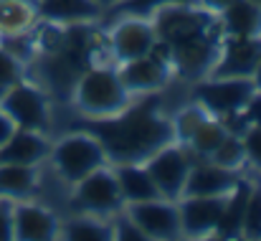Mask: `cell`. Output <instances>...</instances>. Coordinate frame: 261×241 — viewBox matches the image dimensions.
I'll use <instances>...</instances> for the list:
<instances>
[{
	"label": "cell",
	"mask_w": 261,
	"mask_h": 241,
	"mask_svg": "<svg viewBox=\"0 0 261 241\" xmlns=\"http://www.w3.org/2000/svg\"><path fill=\"white\" fill-rule=\"evenodd\" d=\"M195 0H122L114 5L117 15H127V18H137V15H147L155 13L165 5H193Z\"/></svg>",
	"instance_id": "cb8c5ba5"
},
{
	"label": "cell",
	"mask_w": 261,
	"mask_h": 241,
	"mask_svg": "<svg viewBox=\"0 0 261 241\" xmlns=\"http://www.w3.org/2000/svg\"><path fill=\"white\" fill-rule=\"evenodd\" d=\"M51 153L48 142L33 130H15L8 142L0 145V165H36Z\"/></svg>",
	"instance_id": "2e32d148"
},
{
	"label": "cell",
	"mask_w": 261,
	"mask_h": 241,
	"mask_svg": "<svg viewBox=\"0 0 261 241\" xmlns=\"http://www.w3.org/2000/svg\"><path fill=\"white\" fill-rule=\"evenodd\" d=\"M205 3V8H211V10H223L231 0H203Z\"/></svg>",
	"instance_id": "d590c367"
},
{
	"label": "cell",
	"mask_w": 261,
	"mask_h": 241,
	"mask_svg": "<svg viewBox=\"0 0 261 241\" xmlns=\"http://www.w3.org/2000/svg\"><path fill=\"white\" fill-rule=\"evenodd\" d=\"M0 109L15 122L20 130H33L41 132L48 127V112H46V99L38 89L28 84H13L5 89L0 99Z\"/></svg>",
	"instance_id": "8992f818"
},
{
	"label": "cell",
	"mask_w": 261,
	"mask_h": 241,
	"mask_svg": "<svg viewBox=\"0 0 261 241\" xmlns=\"http://www.w3.org/2000/svg\"><path fill=\"white\" fill-rule=\"evenodd\" d=\"M203 119H205V117L200 114V109H193V107H190V109H185V112L177 117V122H175V130H177L180 140H185V142H188V137L193 135V130H195Z\"/></svg>",
	"instance_id": "4dcf8cb0"
},
{
	"label": "cell",
	"mask_w": 261,
	"mask_h": 241,
	"mask_svg": "<svg viewBox=\"0 0 261 241\" xmlns=\"http://www.w3.org/2000/svg\"><path fill=\"white\" fill-rule=\"evenodd\" d=\"M170 49V61L182 77H200L213 69L216 64V41L211 33L188 38L182 43L168 46Z\"/></svg>",
	"instance_id": "7c38bea8"
},
{
	"label": "cell",
	"mask_w": 261,
	"mask_h": 241,
	"mask_svg": "<svg viewBox=\"0 0 261 241\" xmlns=\"http://www.w3.org/2000/svg\"><path fill=\"white\" fill-rule=\"evenodd\" d=\"M18 81H20V64H18V59L10 51L0 49V86L8 89V86H13Z\"/></svg>",
	"instance_id": "f1b7e54d"
},
{
	"label": "cell",
	"mask_w": 261,
	"mask_h": 241,
	"mask_svg": "<svg viewBox=\"0 0 261 241\" xmlns=\"http://www.w3.org/2000/svg\"><path fill=\"white\" fill-rule=\"evenodd\" d=\"M59 234L56 219L41 206H18L13 211V239L48 241Z\"/></svg>",
	"instance_id": "e0dca14e"
},
{
	"label": "cell",
	"mask_w": 261,
	"mask_h": 241,
	"mask_svg": "<svg viewBox=\"0 0 261 241\" xmlns=\"http://www.w3.org/2000/svg\"><path fill=\"white\" fill-rule=\"evenodd\" d=\"M223 31L228 36L259 38L261 36V8L254 0H231L223 10Z\"/></svg>",
	"instance_id": "d6986e66"
},
{
	"label": "cell",
	"mask_w": 261,
	"mask_h": 241,
	"mask_svg": "<svg viewBox=\"0 0 261 241\" xmlns=\"http://www.w3.org/2000/svg\"><path fill=\"white\" fill-rule=\"evenodd\" d=\"M96 5H117V3H122V0H94Z\"/></svg>",
	"instance_id": "74e56055"
},
{
	"label": "cell",
	"mask_w": 261,
	"mask_h": 241,
	"mask_svg": "<svg viewBox=\"0 0 261 241\" xmlns=\"http://www.w3.org/2000/svg\"><path fill=\"white\" fill-rule=\"evenodd\" d=\"M254 3H256V5H259V8H261V0H254Z\"/></svg>",
	"instance_id": "ab89813d"
},
{
	"label": "cell",
	"mask_w": 261,
	"mask_h": 241,
	"mask_svg": "<svg viewBox=\"0 0 261 241\" xmlns=\"http://www.w3.org/2000/svg\"><path fill=\"white\" fill-rule=\"evenodd\" d=\"M241 117H244L249 125H261V91L259 89H256V91L249 97V102L244 104Z\"/></svg>",
	"instance_id": "d6a6232c"
},
{
	"label": "cell",
	"mask_w": 261,
	"mask_h": 241,
	"mask_svg": "<svg viewBox=\"0 0 261 241\" xmlns=\"http://www.w3.org/2000/svg\"><path fill=\"white\" fill-rule=\"evenodd\" d=\"M228 135V127L221 125V122H213V119H203L193 135L188 137V145L195 155H203V158H211L213 150L221 145V140Z\"/></svg>",
	"instance_id": "603a6c76"
},
{
	"label": "cell",
	"mask_w": 261,
	"mask_h": 241,
	"mask_svg": "<svg viewBox=\"0 0 261 241\" xmlns=\"http://www.w3.org/2000/svg\"><path fill=\"white\" fill-rule=\"evenodd\" d=\"M76 104L89 117H112L127 107V89L112 69H91L76 86Z\"/></svg>",
	"instance_id": "7a4b0ae2"
},
{
	"label": "cell",
	"mask_w": 261,
	"mask_h": 241,
	"mask_svg": "<svg viewBox=\"0 0 261 241\" xmlns=\"http://www.w3.org/2000/svg\"><path fill=\"white\" fill-rule=\"evenodd\" d=\"M54 165L69 183H79L104 165V148L96 137L71 135L54 148Z\"/></svg>",
	"instance_id": "3957f363"
},
{
	"label": "cell",
	"mask_w": 261,
	"mask_h": 241,
	"mask_svg": "<svg viewBox=\"0 0 261 241\" xmlns=\"http://www.w3.org/2000/svg\"><path fill=\"white\" fill-rule=\"evenodd\" d=\"M244 153L246 158L254 162L256 167H261V125H251L244 135Z\"/></svg>",
	"instance_id": "f546056e"
},
{
	"label": "cell",
	"mask_w": 261,
	"mask_h": 241,
	"mask_svg": "<svg viewBox=\"0 0 261 241\" xmlns=\"http://www.w3.org/2000/svg\"><path fill=\"white\" fill-rule=\"evenodd\" d=\"M155 41H158V36H155V28L150 23L137 20V18H127L112 33V51L117 59L132 61V59L152 54Z\"/></svg>",
	"instance_id": "4fadbf2b"
},
{
	"label": "cell",
	"mask_w": 261,
	"mask_h": 241,
	"mask_svg": "<svg viewBox=\"0 0 261 241\" xmlns=\"http://www.w3.org/2000/svg\"><path fill=\"white\" fill-rule=\"evenodd\" d=\"M254 91H256L254 79H213L195 86V99L208 112L231 117L244 109V104Z\"/></svg>",
	"instance_id": "52a82bcc"
},
{
	"label": "cell",
	"mask_w": 261,
	"mask_h": 241,
	"mask_svg": "<svg viewBox=\"0 0 261 241\" xmlns=\"http://www.w3.org/2000/svg\"><path fill=\"white\" fill-rule=\"evenodd\" d=\"M119 79L124 84V89L129 91H152V89H160L165 86L168 81V66L160 56H140V59H132V61H124L122 71H119Z\"/></svg>",
	"instance_id": "9a60e30c"
},
{
	"label": "cell",
	"mask_w": 261,
	"mask_h": 241,
	"mask_svg": "<svg viewBox=\"0 0 261 241\" xmlns=\"http://www.w3.org/2000/svg\"><path fill=\"white\" fill-rule=\"evenodd\" d=\"M114 236V231L109 226H101V224H94V221H71L66 226V239L71 241H107Z\"/></svg>",
	"instance_id": "4316f807"
},
{
	"label": "cell",
	"mask_w": 261,
	"mask_h": 241,
	"mask_svg": "<svg viewBox=\"0 0 261 241\" xmlns=\"http://www.w3.org/2000/svg\"><path fill=\"white\" fill-rule=\"evenodd\" d=\"M211 15L205 10H195L193 5H165L158 10V20L152 28L165 46H175L188 38L211 33Z\"/></svg>",
	"instance_id": "277c9868"
},
{
	"label": "cell",
	"mask_w": 261,
	"mask_h": 241,
	"mask_svg": "<svg viewBox=\"0 0 261 241\" xmlns=\"http://www.w3.org/2000/svg\"><path fill=\"white\" fill-rule=\"evenodd\" d=\"M15 130H18V127H15V122H13V119L0 109V145H3V142H8V140H10V135H13Z\"/></svg>",
	"instance_id": "e575fe53"
},
{
	"label": "cell",
	"mask_w": 261,
	"mask_h": 241,
	"mask_svg": "<svg viewBox=\"0 0 261 241\" xmlns=\"http://www.w3.org/2000/svg\"><path fill=\"white\" fill-rule=\"evenodd\" d=\"M36 188L33 165H0V196L3 198H25Z\"/></svg>",
	"instance_id": "44dd1931"
},
{
	"label": "cell",
	"mask_w": 261,
	"mask_h": 241,
	"mask_svg": "<svg viewBox=\"0 0 261 241\" xmlns=\"http://www.w3.org/2000/svg\"><path fill=\"white\" fill-rule=\"evenodd\" d=\"M114 178H117L122 198L129 201V203H142V201L160 198V190L152 183L150 173L145 167H140L137 162H119V167L114 170Z\"/></svg>",
	"instance_id": "ac0fdd59"
},
{
	"label": "cell",
	"mask_w": 261,
	"mask_h": 241,
	"mask_svg": "<svg viewBox=\"0 0 261 241\" xmlns=\"http://www.w3.org/2000/svg\"><path fill=\"white\" fill-rule=\"evenodd\" d=\"M31 13L23 3L18 0H0V31L5 33H15L28 23Z\"/></svg>",
	"instance_id": "484cf974"
},
{
	"label": "cell",
	"mask_w": 261,
	"mask_h": 241,
	"mask_svg": "<svg viewBox=\"0 0 261 241\" xmlns=\"http://www.w3.org/2000/svg\"><path fill=\"white\" fill-rule=\"evenodd\" d=\"M13 239V211L8 203H0V241Z\"/></svg>",
	"instance_id": "836d02e7"
},
{
	"label": "cell",
	"mask_w": 261,
	"mask_h": 241,
	"mask_svg": "<svg viewBox=\"0 0 261 241\" xmlns=\"http://www.w3.org/2000/svg\"><path fill=\"white\" fill-rule=\"evenodd\" d=\"M213 162L216 165H221V167H236V165H241V160L246 158V153H244V142H241V137H236V135H226L223 140H221V145L213 150Z\"/></svg>",
	"instance_id": "d4e9b609"
},
{
	"label": "cell",
	"mask_w": 261,
	"mask_h": 241,
	"mask_svg": "<svg viewBox=\"0 0 261 241\" xmlns=\"http://www.w3.org/2000/svg\"><path fill=\"white\" fill-rule=\"evenodd\" d=\"M129 219L147 234V239H175L180 234V213L177 208L163 201H142L132 203Z\"/></svg>",
	"instance_id": "8fae6325"
},
{
	"label": "cell",
	"mask_w": 261,
	"mask_h": 241,
	"mask_svg": "<svg viewBox=\"0 0 261 241\" xmlns=\"http://www.w3.org/2000/svg\"><path fill=\"white\" fill-rule=\"evenodd\" d=\"M122 193L117 185V178L101 167L89 173L87 178L79 180L76 190V206L89 213H112L122 206Z\"/></svg>",
	"instance_id": "9c48e42d"
},
{
	"label": "cell",
	"mask_w": 261,
	"mask_h": 241,
	"mask_svg": "<svg viewBox=\"0 0 261 241\" xmlns=\"http://www.w3.org/2000/svg\"><path fill=\"white\" fill-rule=\"evenodd\" d=\"M239 183L236 173L231 167H221L216 162L211 165H190L182 193L180 196H226Z\"/></svg>",
	"instance_id": "5bb4252c"
},
{
	"label": "cell",
	"mask_w": 261,
	"mask_h": 241,
	"mask_svg": "<svg viewBox=\"0 0 261 241\" xmlns=\"http://www.w3.org/2000/svg\"><path fill=\"white\" fill-rule=\"evenodd\" d=\"M249 196H251V185L246 180H239L231 188V193L226 196L223 213L218 219V226L213 229L221 239H236V236H241V226H244V213H246Z\"/></svg>",
	"instance_id": "ffe728a7"
},
{
	"label": "cell",
	"mask_w": 261,
	"mask_h": 241,
	"mask_svg": "<svg viewBox=\"0 0 261 241\" xmlns=\"http://www.w3.org/2000/svg\"><path fill=\"white\" fill-rule=\"evenodd\" d=\"M3 94H5V86H0V99H3Z\"/></svg>",
	"instance_id": "f35d334b"
},
{
	"label": "cell",
	"mask_w": 261,
	"mask_h": 241,
	"mask_svg": "<svg viewBox=\"0 0 261 241\" xmlns=\"http://www.w3.org/2000/svg\"><path fill=\"white\" fill-rule=\"evenodd\" d=\"M193 165V158L185 148H177V145H163L158 153H152L147 158V173L152 178V183L158 185L160 196L165 198H177L182 193V185H185V178H188V170Z\"/></svg>",
	"instance_id": "5b68a950"
},
{
	"label": "cell",
	"mask_w": 261,
	"mask_h": 241,
	"mask_svg": "<svg viewBox=\"0 0 261 241\" xmlns=\"http://www.w3.org/2000/svg\"><path fill=\"white\" fill-rule=\"evenodd\" d=\"M226 196H185L182 206L177 208L180 231H185L190 236L211 234L218 226V219L226 206Z\"/></svg>",
	"instance_id": "30bf717a"
},
{
	"label": "cell",
	"mask_w": 261,
	"mask_h": 241,
	"mask_svg": "<svg viewBox=\"0 0 261 241\" xmlns=\"http://www.w3.org/2000/svg\"><path fill=\"white\" fill-rule=\"evenodd\" d=\"M114 231V236L122 241H145L147 239V234L132 221V219H122L119 224H117V229H112Z\"/></svg>",
	"instance_id": "1f68e13d"
},
{
	"label": "cell",
	"mask_w": 261,
	"mask_h": 241,
	"mask_svg": "<svg viewBox=\"0 0 261 241\" xmlns=\"http://www.w3.org/2000/svg\"><path fill=\"white\" fill-rule=\"evenodd\" d=\"M101 10L94 0H41V13L51 20H84Z\"/></svg>",
	"instance_id": "7402d4cb"
},
{
	"label": "cell",
	"mask_w": 261,
	"mask_h": 241,
	"mask_svg": "<svg viewBox=\"0 0 261 241\" xmlns=\"http://www.w3.org/2000/svg\"><path fill=\"white\" fill-rule=\"evenodd\" d=\"M261 61V41L231 36L223 43V56L213 64V79H251Z\"/></svg>",
	"instance_id": "ba28073f"
},
{
	"label": "cell",
	"mask_w": 261,
	"mask_h": 241,
	"mask_svg": "<svg viewBox=\"0 0 261 241\" xmlns=\"http://www.w3.org/2000/svg\"><path fill=\"white\" fill-rule=\"evenodd\" d=\"M91 137L99 140L104 153H109L117 162H137L147 160L163 145L173 140L175 130L158 114V102L147 99L122 117H107L101 122L89 125Z\"/></svg>",
	"instance_id": "6da1fadb"
},
{
	"label": "cell",
	"mask_w": 261,
	"mask_h": 241,
	"mask_svg": "<svg viewBox=\"0 0 261 241\" xmlns=\"http://www.w3.org/2000/svg\"><path fill=\"white\" fill-rule=\"evenodd\" d=\"M251 79H254V86L261 91V61H259V66H256V71H254V77H251Z\"/></svg>",
	"instance_id": "8d00e7d4"
},
{
	"label": "cell",
	"mask_w": 261,
	"mask_h": 241,
	"mask_svg": "<svg viewBox=\"0 0 261 241\" xmlns=\"http://www.w3.org/2000/svg\"><path fill=\"white\" fill-rule=\"evenodd\" d=\"M241 234L249 239H261V188H251L246 213H244V226Z\"/></svg>",
	"instance_id": "83f0119b"
}]
</instances>
